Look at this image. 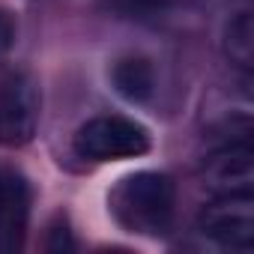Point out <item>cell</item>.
Instances as JSON below:
<instances>
[{"label":"cell","mask_w":254,"mask_h":254,"mask_svg":"<svg viewBox=\"0 0 254 254\" xmlns=\"http://www.w3.org/2000/svg\"><path fill=\"white\" fill-rule=\"evenodd\" d=\"M174 206L177 186L168 174L159 171H138L123 177L108 194V209L117 224L138 236H165L174 221Z\"/></svg>","instance_id":"obj_1"},{"label":"cell","mask_w":254,"mask_h":254,"mask_svg":"<svg viewBox=\"0 0 254 254\" xmlns=\"http://www.w3.org/2000/svg\"><path fill=\"white\" fill-rule=\"evenodd\" d=\"M72 150L87 162L138 159L150 150V132L129 117H93L75 132Z\"/></svg>","instance_id":"obj_2"},{"label":"cell","mask_w":254,"mask_h":254,"mask_svg":"<svg viewBox=\"0 0 254 254\" xmlns=\"http://www.w3.org/2000/svg\"><path fill=\"white\" fill-rule=\"evenodd\" d=\"M42 96L30 72H9L0 84V144L24 147L39 129Z\"/></svg>","instance_id":"obj_3"},{"label":"cell","mask_w":254,"mask_h":254,"mask_svg":"<svg viewBox=\"0 0 254 254\" xmlns=\"http://www.w3.org/2000/svg\"><path fill=\"white\" fill-rule=\"evenodd\" d=\"M197 227L206 239H212L224 248L251 251V245H254V197H251V191L215 194L203 206Z\"/></svg>","instance_id":"obj_4"},{"label":"cell","mask_w":254,"mask_h":254,"mask_svg":"<svg viewBox=\"0 0 254 254\" xmlns=\"http://www.w3.org/2000/svg\"><path fill=\"white\" fill-rule=\"evenodd\" d=\"M203 186L212 194H245L254 183V153L248 141L224 144L203 159Z\"/></svg>","instance_id":"obj_5"},{"label":"cell","mask_w":254,"mask_h":254,"mask_svg":"<svg viewBox=\"0 0 254 254\" xmlns=\"http://www.w3.org/2000/svg\"><path fill=\"white\" fill-rule=\"evenodd\" d=\"M30 221V183L18 171H0V254L24 248Z\"/></svg>","instance_id":"obj_6"},{"label":"cell","mask_w":254,"mask_h":254,"mask_svg":"<svg viewBox=\"0 0 254 254\" xmlns=\"http://www.w3.org/2000/svg\"><path fill=\"white\" fill-rule=\"evenodd\" d=\"M111 84L126 102H147L156 93V72L153 63L144 57H123L111 66Z\"/></svg>","instance_id":"obj_7"},{"label":"cell","mask_w":254,"mask_h":254,"mask_svg":"<svg viewBox=\"0 0 254 254\" xmlns=\"http://www.w3.org/2000/svg\"><path fill=\"white\" fill-rule=\"evenodd\" d=\"M224 54L239 69H251V63H254V18H251V12H239L230 18V24L224 30Z\"/></svg>","instance_id":"obj_8"},{"label":"cell","mask_w":254,"mask_h":254,"mask_svg":"<svg viewBox=\"0 0 254 254\" xmlns=\"http://www.w3.org/2000/svg\"><path fill=\"white\" fill-rule=\"evenodd\" d=\"M75 248V242H72V233H69V227L66 224H57V227H51V236H48V251H54V254H63V251H72Z\"/></svg>","instance_id":"obj_9"},{"label":"cell","mask_w":254,"mask_h":254,"mask_svg":"<svg viewBox=\"0 0 254 254\" xmlns=\"http://www.w3.org/2000/svg\"><path fill=\"white\" fill-rule=\"evenodd\" d=\"M111 3L129 12H153V9H165L171 0H111Z\"/></svg>","instance_id":"obj_10"},{"label":"cell","mask_w":254,"mask_h":254,"mask_svg":"<svg viewBox=\"0 0 254 254\" xmlns=\"http://www.w3.org/2000/svg\"><path fill=\"white\" fill-rule=\"evenodd\" d=\"M12 42H15V27H12V18L0 9V54L3 51H9L12 48Z\"/></svg>","instance_id":"obj_11"}]
</instances>
